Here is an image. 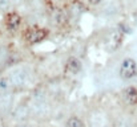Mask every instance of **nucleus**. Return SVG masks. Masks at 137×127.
Wrapping results in <instances>:
<instances>
[{"label":"nucleus","instance_id":"nucleus-3","mask_svg":"<svg viewBox=\"0 0 137 127\" xmlns=\"http://www.w3.org/2000/svg\"><path fill=\"white\" fill-rule=\"evenodd\" d=\"M5 27L8 30L13 32V30H16L20 25V23H21V17H20V15L16 13V12H10V13H7L5 15Z\"/></svg>","mask_w":137,"mask_h":127},{"label":"nucleus","instance_id":"nucleus-5","mask_svg":"<svg viewBox=\"0 0 137 127\" xmlns=\"http://www.w3.org/2000/svg\"><path fill=\"white\" fill-rule=\"evenodd\" d=\"M123 98L128 105H137V89L133 86H128L123 91Z\"/></svg>","mask_w":137,"mask_h":127},{"label":"nucleus","instance_id":"nucleus-10","mask_svg":"<svg viewBox=\"0 0 137 127\" xmlns=\"http://www.w3.org/2000/svg\"><path fill=\"white\" fill-rule=\"evenodd\" d=\"M134 19H136V21H137V12L134 13Z\"/></svg>","mask_w":137,"mask_h":127},{"label":"nucleus","instance_id":"nucleus-9","mask_svg":"<svg viewBox=\"0 0 137 127\" xmlns=\"http://www.w3.org/2000/svg\"><path fill=\"white\" fill-rule=\"evenodd\" d=\"M101 2H103V0H88V3L92 4V5H97V4H100Z\"/></svg>","mask_w":137,"mask_h":127},{"label":"nucleus","instance_id":"nucleus-6","mask_svg":"<svg viewBox=\"0 0 137 127\" xmlns=\"http://www.w3.org/2000/svg\"><path fill=\"white\" fill-rule=\"evenodd\" d=\"M121 40H123V33H121V30L120 32H115V35H112V38L109 40L108 48L111 50H116L120 46V44H121Z\"/></svg>","mask_w":137,"mask_h":127},{"label":"nucleus","instance_id":"nucleus-11","mask_svg":"<svg viewBox=\"0 0 137 127\" xmlns=\"http://www.w3.org/2000/svg\"><path fill=\"white\" fill-rule=\"evenodd\" d=\"M0 127H2V126H0Z\"/></svg>","mask_w":137,"mask_h":127},{"label":"nucleus","instance_id":"nucleus-2","mask_svg":"<svg viewBox=\"0 0 137 127\" xmlns=\"http://www.w3.org/2000/svg\"><path fill=\"white\" fill-rule=\"evenodd\" d=\"M48 36V30L47 29H43V28H31V29H28L25 32V40L28 43H31V44H36V43H40L43 41V40Z\"/></svg>","mask_w":137,"mask_h":127},{"label":"nucleus","instance_id":"nucleus-1","mask_svg":"<svg viewBox=\"0 0 137 127\" xmlns=\"http://www.w3.org/2000/svg\"><path fill=\"white\" fill-rule=\"evenodd\" d=\"M120 77L123 79H131L133 78L136 74H137V64L133 58H125L123 60V62H121L120 65Z\"/></svg>","mask_w":137,"mask_h":127},{"label":"nucleus","instance_id":"nucleus-7","mask_svg":"<svg viewBox=\"0 0 137 127\" xmlns=\"http://www.w3.org/2000/svg\"><path fill=\"white\" fill-rule=\"evenodd\" d=\"M65 127H85V126H84V122L79 117H71L67 121Z\"/></svg>","mask_w":137,"mask_h":127},{"label":"nucleus","instance_id":"nucleus-8","mask_svg":"<svg viewBox=\"0 0 137 127\" xmlns=\"http://www.w3.org/2000/svg\"><path fill=\"white\" fill-rule=\"evenodd\" d=\"M65 16H64V13L63 12H57V16H56V21L55 23H57L59 25H61V24H64L65 23Z\"/></svg>","mask_w":137,"mask_h":127},{"label":"nucleus","instance_id":"nucleus-4","mask_svg":"<svg viewBox=\"0 0 137 127\" xmlns=\"http://www.w3.org/2000/svg\"><path fill=\"white\" fill-rule=\"evenodd\" d=\"M83 68V64L77 57H69L65 64V71L69 74H77Z\"/></svg>","mask_w":137,"mask_h":127}]
</instances>
